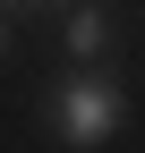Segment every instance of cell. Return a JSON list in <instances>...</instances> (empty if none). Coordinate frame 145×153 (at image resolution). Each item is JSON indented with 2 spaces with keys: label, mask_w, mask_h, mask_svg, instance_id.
Listing matches in <instances>:
<instances>
[{
  "label": "cell",
  "mask_w": 145,
  "mask_h": 153,
  "mask_svg": "<svg viewBox=\"0 0 145 153\" xmlns=\"http://www.w3.org/2000/svg\"><path fill=\"white\" fill-rule=\"evenodd\" d=\"M43 119H51V136H60L68 153H94V145H111V136H120L128 94H120V76L77 68V76H60V85L43 94Z\"/></svg>",
  "instance_id": "cell-1"
},
{
  "label": "cell",
  "mask_w": 145,
  "mask_h": 153,
  "mask_svg": "<svg viewBox=\"0 0 145 153\" xmlns=\"http://www.w3.org/2000/svg\"><path fill=\"white\" fill-rule=\"evenodd\" d=\"M102 43H111V9H94V0H77V9H68V51H77V60H94Z\"/></svg>",
  "instance_id": "cell-2"
},
{
  "label": "cell",
  "mask_w": 145,
  "mask_h": 153,
  "mask_svg": "<svg viewBox=\"0 0 145 153\" xmlns=\"http://www.w3.org/2000/svg\"><path fill=\"white\" fill-rule=\"evenodd\" d=\"M9 17H43V9H77V0H0Z\"/></svg>",
  "instance_id": "cell-3"
},
{
  "label": "cell",
  "mask_w": 145,
  "mask_h": 153,
  "mask_svg": "<svg viewBox=\"0 0 145 153\" xmlns=\"http://www.w3.org/2000/svg\"><path fill=\"white\" fill-rule=\"evenodd\" d=\"M0 60H9V9H0Z\"/></svg>",
  "instance_id": "cell-4"
}]
</instances>
